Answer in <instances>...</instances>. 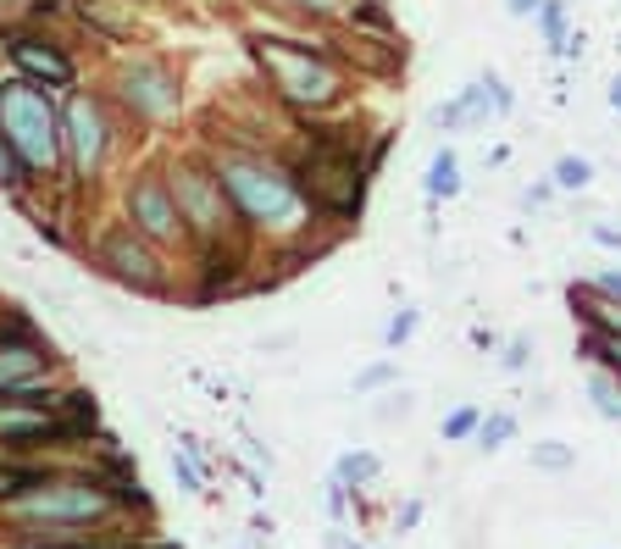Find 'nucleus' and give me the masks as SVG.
Listing matches in <instances>:
<instances>
[{
    "instance_id": "obj_18",
    "label": "nucleus",
    "mask_w": 621,
    "mask_h": 549,
    "mask_svg": "<svg viewBox=\"0 0 621 549\" xmlns=\"http://www.w3.org/2000/svg\"><path fill=\"white\" fill-rule=\"evenodd\" d=\"M532 467H544V472H566V467H577V449H566L561 438H544V444H532Z\"/></svg>"
},
{
    "instance_id": "obj_26",
    "label": "nucleus",
    "mask_w": 621,
    "mask_h": 549,
    "mask_svg": "<svg viewBox=\"0 0 621 549\" xmlns=\"http://www.w3.org/2000/svg\"><path fill=\"white\" fill-rule=\"evenodd\" d=\"M411 333H416V311H400V317L389 322V344H405Z\"/></svg>"
},
{
    "instance_id": "obj_16",
    "label": "nucleus",
    "mask_w": 621,
    "mask_h": 549,
    "mask_svg": "<svg viewBox=\"0 0 621 549\" xmlns=\"http://www.w3.org/2000/svg\"><path fill=\"white\" fill-rule=\"evenodd\" d=\"M427 195H433V201L461 195V167H456V150H438V156H433V167H427Z\"/></svg>"
},
{
    "instance_id": "obj_32",
    "label": "nucleus",
    "mask_w": 621,
    "mask_h": 549,
    "mask_svg": "<svg viewBox=\"0 0 621 549\" xmlns=\"http://www.w3.org/2000/svg\"><path fill=\"white\" fill-rule=\"evenodd\" d=\"M610 106L621 112V78H610Z\"/></svg>"
},
{
    "instance_id": "obj_33",
    "label": "nucleus",
    "mask_w": 621,
    "mask_h": 549,
    "mask_svg": "<svg viewBox=\"0 0 621 549\" xmlns=\"http://www.w3.org/2000/svg\"><path fill=\"white\" fill-rule=\"evenodd\" d=\"M300 7H317V12H333V7H338V0H300Z\"/></svg>"
},
{
    "instance_id": "obj_3",
    "label": "nucleus",
    "mask_w": 621,
    "mask_h": 549,
    "mask_svg": "<svg viewBox=\"0 0 621 549\" xmlns=\"http://www.w3.org/2000/svg\"><path fill=\"white\" fill-rule=\"evenodd\" d=\"M261 67L273 72L278 95L295 101V106H333L338 89H344L338 67H333L327 56H317V50H300V45L266 39V45H261Z\"/></svg>"
},
{
    "instance_id": "obj_13",
    "label": "nucleus",
    "mask_w": 621,
    "mask_h": 549,
    "mask_svg": "<svg viewBox=\"0 0 621 549\" xmlns=\"http://www.w3.org/2000/svg\"><path fill=\"white\" fill-rule=\"evenodd\" d=\"M45 366L39 344H0V389H12V384H28L34 373Z\"/></svg>"
},
{
    "instance_id": "obj_15",
    "label": "nucleus",
    "mask_w": 621,
    "mask_h": 549,
    "mask_svg": "<svg viewBox=\"0 0 621 549\" xmlns=\"http://www.w3.org/2000/svg\"><path fill=\"white\" fill-rule=\"evenodd\" d=\"M588 400L605 422H621V378L610 373V366H594V378H588Z\"/></svg>"
},
{
    "instance_id": "obj_24",
    "label": "nucleus",
    "mask_w": 621,
    "mask_h": 549,
    "mask_svg": "<svg viewBox=\"0 0 621 549\" xmlns=\"http://www.w3.org/2000/svg\"><path fill=\"white\" fill-rule=\"evenodd\" d=\"M527 355H532V344H527V339H510V350H505V361H499V366H505V373H521Z\"/></svg>"
},
{
    "instance_id": "obj_4",
    "label": "nucleus",
    "mask_w": 621,
    "mask_h": 549,
    "mask_svg": "<svg viewBox=\"0 0 621 549\" xmlns=\"http://www.w3.org/2000/svg\"><path fill=\"white\" fill-rule=\"evenodd\" d=\"M300 178H306L300 190L311 195V206H322V211H333V217L361 211L367 178H361V161H355V156H344V150H317Z\"/></svg>"
},
{
    "instance_id": "obj_23",
    "label": "nucleus",
    "mask_w": 621,
    "mask_h": 549,
    "mask_svg": "<svg viewBox=\"0 0 621 549\" xmlns=\"http://www.w3.org/2000/svg\"><path fill=\"white\" fill-rule=\"evenodd\" d=\"M0 183H7V190H12V183H23V156L7 139H0Z\"/></svg>"
},
{
    "instance_id": "obj_17",
    "label": "nucleus",
    "mask_w": 621,
    "mask_h": 549,
    "mask_svg": "<svg viewBox=\"0 0 621 549\" xmlns=\"http://www.w3.org/2000/svg\"><path fill=\"white\" fill-rule=\"evenodd\" d=\"M594 183V161L588 156H561L555 161V190H588Z\"/></svg>"
},
{
    "instance_id": "obj_11",
    "label": "nucleus",
    "mask_w": 621,
    "mask_h": 549,
    "mask_svg": "<svg viewBox=\"0 0 621 549\" xmlns=\"http://www.w3.org/2000/svg\"><path fill=\"white\" fill-rule=\"evenodd\" d=\"M106 255H112V266H117V278H128L134 289H156V261H150L128 233H117V239L106 244Z\"/></svg>"
},
{
    "instance_id": "obj_12",
    "label": "nucleus",
    "mask_w": 621,
    "mask_h": 549,
    "mask_svg": "<svg viewBox=\"0 0 621 549\" xmlns=\"http://www.w3.org/2000/svg\"><path fill=\"white\" fill-rule=\"evenodd\" d=\"M12 61H18L23 72H34V78H50V83H67V78H72L67 56H56V50L39 45V39H18V45H12Z\"/></svg>"
},
{
    "instance_id": "obj_28",
    "label": "nucleus",
    "mask_w": 621,
    "mask_h": 549,
    "mask_svg": "<svg viewBox=\"0 0 621 549\" xmlns=\"http://www.w3.org/2000/svg\"><path fill=\"white\" fill-rule=\"evenodd\" d=\"M539 7H544V0H505V12H510V18H532Z\"/></svg>"
},
{
    "instance_id": "obj_2",
    "label": "nucleus",
    "mask_w": 621,
    "mask_h": 549,
    "mask_svg": "<svg viewBox=\"0 0 621 549\" xmlns=\"http://www.w3.org/2000/svg\"><path fill=\"white\" fill-rule=\"evenodd\" d=\"M222 190L233 195V206L250 217V222H295L300 211V190L266 161H250V156H228L222 161Z\"/></svg>"
},
{
    "instance_id": "obj_9",
    "label": "nucleus",
    "mask_w": 621,
    "mask_h": 549,
    "mask_svg": "<svg viewBox=\"0 0 621 549\" xmlns=\"http://www.w3.org/2000/svg\"><path fill=\"white\" fill-rule=\"evenodd\" d=\"M128 101L156 117V112H166V106L177 101V89H172V78H166L161 67H134V72H128Z\"/></svg>"
},
{
    "instance_id": "obj_1",
    "label": "nucleus",
    "mask_w": 621,
    "mask_h": 549,
    "mask_svg": "<svg viewBox=\"0 0 621 549\" xmlns=\"http://www.w3.org/2000/svg\"><path fill=\"white\" fill-rule=\"evenodd\" d=\"M0 139H7L28 167H56V156H61L56 112H50V101L39 95V89L23 83V78L0 83Z\"/></svg>"
},
{
    "instance_id": "obj_31",
    "label": "nucleus",
    "mask_w": 621,
    "mask_h": 549,
    "mask_svg": "<svg viewBox=\"0 0 621 549\" xmlns=\"http://www.w3.org/2000/svg\"><path fill=\"white\" fill-rule=\"evenodd\" d=\"M594 284H599L605 295H616V300H621V272H605V278H594Z\"/></svg>"
},
{
    "instance_id": "obj_21",
    "label": "nucleus",
    "mask_w": 621,
    "mask_h": 549,
    "mask_svg": "<svg viewBox=\"0 0 621 549\" xmlns=\"http://www.w3.org/2000/svg\"><path fill=\"white\" fill-rule=\"evenodd\" d=\"M372 478H378L372 455H344V461H338V483H372Z\"/></svg>"
},
{
    "instance_id": "obj_34",
    "label": "nucleus",
    "mask_w": 621,
    "mask_h": 549,
    "mask_svg": "<svg viewBox=\"0 0 621 549\" xmlns=\"http://www.w3.org/2000/svg\"><path fill=\"white\" fill-rule=\"evenodd\" d=\"M7 7H12V0H7Z\"/></svg>"
},
{
    "instance_id": "obj_22",
    "label": "nucleus",
    "mask_w": 621,
    "mask_h": 549,
    "mask_svg": "<svg viewBox=\"0 0 621 549\" xmlns=\"http://www.w3.org/2000/svg\"><path fill=\"white\" fill-rule=\"evenodd\" d=\"M510 433H516V416H505V411H499V416H488V422H478V438H483V449H499Z\"/></svg>"
},
{
    "instance_id": "obj_27",
    "label": "nucleus",
    "mask_w": 621,
    "mask_h": 549,
    "mask_svg": "<svg viewBox=\"0 0 621 549\" xmlns=\"http://www.w3.org/2000/svg\"><path fill=\"white\" fill-rule=\"evenodd\" d=\"M172 472H177V483H184L189 494H200V478H195V467H189V461H177V455H172Z\"/></svg>"
},
{
    "instance_id": "obj_7",
    "label": "nucleus",
    "mask_w": 621,
    "mask_h": 549,
    "mask_svg": "<svg viewBox=\"0 0 621 549\" xmlns=\"http://www.w3.org/2000/svg\"><path fill=\"white\" fill-rule=\"evenodd\" d=\"M128 206H134V222H139L150 239H172V233H177V206L166 201L161 183H139V190L128 195Z\"/></svg>"
},
{
    "instance_id": "obj_19",
    "label": "nucleus",
    "mask_w": 621,
    "mask_h": 549,
    "mask_svg": "<svg viewBox=\"0 0 621 549\" xmlns=\"http://www.w3.org/2000/svg\"><path fill=\"white\" fill-rule=\"evenodd\" d=\"M583 355L599 361V366H610V373L621 378V333H610V339H605V333H588V339H583Z\"/></svg>"
},
{
    "instance_id": "obj_29",
    "label": "nucleus",
    "mask_w": 621,
    "mask_h": 549,
    "mask_svg": "<svg viewBox=\"0 0 621 549\" xmlns=\"http://www.w3.org/2000/svg\"><path fill=\"white\" fill-rule=\"evenodd\" d=\"M394 378V366H372V373H361V389H378V384H389Z\"/></svg>"
},
{
    "instance_id": "obj_5",
    "label": "nucleus",
    "mask_w": 621,
    "mask_h": 549,
    "mask_svg": "<svg viewBox=\"0 0 621 549\" xmlns=\"http://www.w3.org/2000/svg\"><path fill=\"white\" fill-rule=\"evenodd\" d=\"M18 516H39V522H95L112 511V500L95 483H56V489H34L12 505Z\"/></svg>"
},
{
    "instance_id": "obj_30",
    "label": "nucleus",
    "mask_w": 621,
    "mask_h": 549,
    "mask_svg": "<svg viewBox=\"0 0 621 549\" xmlns=\"http://www.w3.org/2000/svg\"><path fill=\"white\" fill-rule=\"evenodd\" d=\"M594 239H599L605 250H621V228H605V222H599V228H594Z\"/></svg>"
},
{
    "instance_id": "obj_10",
    "label": "nucleus",
    "mask_w": 621,
    "mask_h": 549,
    "mask_svg": "<svg viewBox=\"0 0 621 549\" xmlns=\"http://www.w3.org/2000/svg\"><path fill=\"white\" fill-rule=\"evenodd\" d=\"M217 190L222 183H211V178H177V211H189V222H200V228H217Z\"/></svg>"
},
{
    "instance_id": "obj_25",
    "label": "nucleus",
    "mask_w": 621,
    "mask_h": 549,
    "mask_svg": "<svg viewBox=\"0 0 621 549\" xmlns=\"http://www.w3.org/2000/svg\"><path fill=\"white\" fill-rule=\"evenodd\" d=\"M478 427V411H456L450 422H444V438H467Z\"/></svg>"
},
{
    "instance_id": "obj_20",
    "label": "nucleus",
    "mask_w": 621,
    "mask_h": 549,
    "mask_svg": "<svg viewBox=\"0 0 621 549\" xmlns=\"http://www.w3.org/2000/svg\"><path fill=\"white\" fill-rule=\"evenodd\" d=\"M532 18H539V28H544V39H550L555 50L566 45V0H544V7L532 12Z\"/></svg>"
},
{
    "instance_id": "obj_14",
    "label": "nucleus",
    "mask_w": 621,
    "mask_h": 549,
    "mask_svg": "<svg viewBox=\"0 0 621 549\" xmlns=\"http://www.w3.org/2000/svg\"><path fill=\"white\" fill-rule=\"evenodd\" d=\"M0 433L7 438H45V433H56V422L45 411H28L23 400H12V405H0Z\"/></svg>"
},
{
    "instance_id": "obj_6",
    "label": "nucleus",
    "mask_w": 621,
    "mask_h": 549,
    "mask_svg": "<svg viewBox=\"0 0 621 549\" xmlns=\"http://www.w3.org/2000/svg\"><path fill=\"white\" fill-rule=\"evenodd\" d=\"M67 139H72L78 172H95V161H101V150H106V123H101V106H95V101L72 95V106H67Z\"/></svg>"
},
{
    "instance_id": "obj_8",
    "label": "nucleus",
    "mask_w": 621,
    "mask_h": 549,
    "mask_svg": "<svg viewBox=\"0 0 621 549\" xmlns=\"http://www.w3.org/2000/svg\"><path fill=\"white\" fill-rule=\"evenodd\" d=\"M572 311L588 322V333H621V300L616 295H605L599 284H577L572 289Z\"/></svg>"
}]
</instances>
